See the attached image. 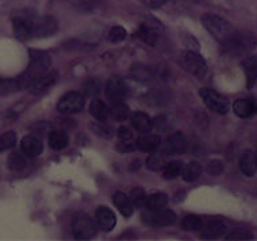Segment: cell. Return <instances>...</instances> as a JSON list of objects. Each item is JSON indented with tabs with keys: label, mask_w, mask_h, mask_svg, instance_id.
I'll return each mask as SVG.
<instances>
[{
	"label": "cell",
	"mask_w": 257,
	"mask_h": 241,
	"mask_svg": "<svg viewBox=\"0 0 257 241\" xmlns=\"http://www.w3.org/2000/svg\"><path fill=\"white\" fill-rule=\"evenodd\" d=\"M200 21H202L204 29L222 46H225L227 49H238L244 45L245 40L241 37V34L235 32L234 27L221 17L208 13L203 14Z\"/></svg>",
	"instance_id": "obj_1"
},
{
	"label": "cell",
	"mask_w": 257,
	"mask_h": 241,
	"mask_svg": "<svg viewBox=\"0 0 257 241\" xmlns=\"http://www.w3.org/2000/svg\"><path fill=\"white\" fill-rule=\"evenodd\" d=\"M50 56L42 50H30V64L22 75L18 77L21 88H27L33 81L49 72Z\"/></svg>",
	"instance_id": "obj_2"
},
{
	"label": "cell",
	"mask_w": 257,
	"mask_h": 241,
	"mask_svg": "<svg viewBox=\"0 0 257 241\" xmlns=\"http://www.w3.org/2000/svg\"><path fill=\"white\" fill-rule=\"evenodd\" d=\"M36 14L30 10H21L14 14L13 29L17 38L22 41L31 40L33 37V21Z\"/></svg>",
	"instance_id": "obj_3"
},
{
	"label": "cell",
	"mask_w": 257,
	"mask_h": 241,
	"mask_svg": "<svg viewBox=\"0 0 257 241\" xmlns=\"http://www.w3.org/2000/svg\"><path fill=\"white\" fill-rule=\"evenodd\" d=\"M98 223L93 221L89 215L87 214H77L72 222V232L73 236L77 240H89L92 237L96 236L98 232Z\"/></svg>",
	"instance_id": "obj_4"
},
{
	"label": "cell",
	"mask_w": 257,
	"mask_h": 241,
	"mask_svg": "<svg viewBox=\"0 0 257 241\" xmlns=\"http://www.w3.org/2000/svg\"><path fill=\"white\" fill-rule=\"evenodd\" d=\"M180 63H182L183 68L188 73H191L192 76L198 77V79H204V77L207 76V64H206L204 58L199 53H195V52H184L182 54V57H180Z\"/></svg>",
	"instance_id": "obj_5"
},
{
	"label": "cell",
	"mask_w": 257,
	"mask_h": 241,
	"mask_svg": "<svg viewBox=\"0 0 257 241\" xmlns=\"http://www.w3.org/2000/svg\"><path fill=\"white\" fill-rule=\"evenodd\" d=\"M142 221L148 226H171L176 221V214L172 210L161 209V210H148L142 214Z\"/></svg>",
	"instance_id": "obj_6"
},
{
	"label": "cell",
	"mask_w": 257,
	"mask_h": 241,
	"mask_svg": "<svg viewBox=\"0 0 257 241\" xmlns=\"http://www.w3.org/2000/svg\"><path fill=\"white\" fill-rule=\"evenodd\" d=\"M199 95L203 103L210 110L218 114H226L230 110V103L225 96H222L211 88H200Z\"/></svg>",
	"instance_id": "obj_7"
},
{
	"label": "cell",
	"mask_w": 257,
	"mask_h": 241,
	"mask_svg": "<svg viewBox=\"0 0 257 241\" xmlns=\"http://www.w3.org/2000/svg\"><path fill=\"white\" fill-rule=\"evenodd\" d=\"M163 25L156 18H149L142 23L140 29L136 33V36L141 41H144L148 45H156L159 40L160 34L163 32Z\"/></svg>",
	"instance_id": "obj_8"
},
{
	"label": "cell",
	"mask_w": 257,
	"mask_h": 241,
	"mask_svg": "<svg viewBox=\"0 0 257 241\" xmlns=\"http://www.w3.org/2000/svg\"><path fill=\"white\" fill-rule=\"evenodd\" d=\"M84 96L79 92H68L57 103V110L61 114H76L84 108Z\"/></svg>",
	"instance_id": "obj_9"
},
{
	"label": "cell",
	"mask_w": 257,
	"mask_h": 241,
	"mask_svg": "<svg viewBox=\"0 0 257 241\" xmlns=\"http://www.w3.org/2000/svg\"><path fill=\"white\" fill-rule=\"evenodd\" d=\"M127 94V88L122 77L119 76H111L106 84V96L111 103L123 102Z\"/></svg>",
	"instance_id": "obj_10"
},
{
	"label": "cell",
	"mask_w": 257,
	"mask_h": 241,
	"mask_svg": "<svg viewBox=\"0 0 257 241\" xmlns=\"http://www.w3.org/2000/svg\"><path fill=\"white\" fill-rule=\"evenodd\" d=\"M57 32V23L52 17H34L33 21V37H49Z\"/></svg>",
	"instance_id": "obj_11"
},
{
	"label": "cell",
	"mask_w": 257,
	"mask_h": 241,
	"mask_svg": "<svg viewBox=\"0 0 257 241\" xmlns=\"http://www.w3.org/2000/svg\"><path fill=\"white\" fill-rule=\"evenodd\" d=\"M95 218H96L99 229H102L104 232H111L112 229L115 228L116 217L110 207L99 206L96 211H95Z\"/></svg>",
	"instance_id": "obj_12"
},
{
	"label": "cell",
	"mask_w": 257,
	"mask_h": 241,
	"mask_svg": "<svg viewBox=\"0 0 257 241\" xmlns=\"http://www.w3.org/2000/svg\"><path fill=\"white\" fill-rule=\"evenodd\" d=\"M186 148L187 140L184 137V134L180 133V132H176L167 140V143L164 145V153L165 155H171V156L182 155V153L186 152Z\"/></svg>",
	"instance_id": "obj_13"
},
{
	"label": "cell",
	"mask_w": 257,
	"mask_h": 241,
	"mask_svg": "<svg viewBox=\"0 0 257 241\" xmlns=\"http://www.w3.org/2000/svg\"><path fill=\"white\" fill-rule=\"evenodd\" d=\"M56 80H57V72H46L45 75H42V76L33 81L26 89L30 94H41V92H44L45 89L49 88L50 85H53Z\"/></svg>",
	"instance_id": "obj_14"
},
{
	"label": "cell",
	"mask_w": 257,
	"mask_h": 241,
	"mask_svg": "<svg viewBox=\"0 0 257 241\" xmlns=\"http://www.w3.org/2000/svg\"><path fill=\"white\" fill-rule=\"evenodd\" d=\"M226 233V225L221 219H211L202 228V238L215 240Z\"/></svg>",
	"instance_id": "obj_15"
},
{
	"label": "cell",
	"mask_w": 257,
	"mask_h": 241,
	"mask_svg": "<svg viewBox=\"0 0 257 241\" xmlns=\"http://www.w3.org/2000/svg\"><path fill=\"white\" fill-rule=\"evenodd\" d=\"M21 149L27 157H37L44 151V145L34 136H26L21 143Z\"/></svg>",
	"instance_id": "obj_16"
},
{
	"label": "cell",
	"mask_w": 257,
	"mask_h": 241,
	"mask_svg": "<svg viewBox=\"0 0 257 241\" xmlns=\"http://www.w3.org/2000/svg\"><path fill=\"white\" fill-rule=\"evenodd\" d=\"M239 168L245 176H253L257 171V155L253 151H245L239 157Z\"/></svg>",
	"instance_id": "obj_17"
},
{
	"label": "cell",
	"mask_w": 257,
	"mask_h": 241,
	"mask_svg": "<svg viewBox=\"0 0 257 241\" xmlns=\"http://www.w3.org/2000/svg\"><path fill=\"white\" fill-rule=\"evenodd\" d=\"M233 110L239 118H250L254 112H257V106L250 99H238L233 104Z\"/></svg>",
	"instance_id": "obj_18"
},
{
	"label": "cell",
	"mask_w": 257,
	"mask_h": 241,
	"mask_svg": "<svg viewBox=\"0 0 257 241\" xmlns=\"http://www.w3.org/2000/svg\"><path fill=\"white\" fill-rule=\"evenodd\" d=\"M245 76H246V85L252 88L257 81V56H249L242 61Z\"/></svg>",
	"instance_id": "obj_19"
},
{
	"label": "cell",
	"mask_w": 257,
	"mask_h": 241,
	"mask_svg": "<svg viewBox=\"0 0 257 241\" xmlns=\"http://www.w3.org/2000/svg\"><path fill=\"white\" fill-rule=\"evenodd\" d=\"M161 144V139L159 136H153V134H145L137 139L136 147L141 151V152H156L157 148Z\"/></svg>",
	"instance_id": "obj_20"
},
{
	"label": "cell",
	"mask_w": 257,
	"mask_h": 241,
	"mask_svg": "<svg viewBox=\"0 0 257 241\" xmlns=\"http://www.w3.org/2000/svg\"><path fill=\"white\" fill-rule=\"evenodd\" d=\"M112 201H114V205L116 206V209L120 211V214H123L124 217H130V215L133 214V201L126 194L120 191L115 192L114 197H112Z\"/></svg>",
	"instance_id": "obj_21"
},
{
	"label": "cell",
	"mask_w": 257,
	"mask_h": 241,
	"mask_svg": "<svg viewBox=\"0 0 257 241\" xmlns=\"http://www.w3.org/2000/svg\"><path fill=\"white\" fill-rule=\"evenodd\" d=\"M132 125L140 133H149L153 128L151 116L148 115L147 112L142 111L134 112L133 116H132Z\"/></svg>",
	"instance_id": "obj_22"
},
{
	"label": "cell",
	"mask_w": 257,
	"mask_h": 241,
	"mask_svg": "<svg viewBox=\"0 0 257 241\" xmlns=\"http://www.w3.org/2000/svg\"><path fill=\"white\" fill-rule=\"evenodd\" d=\"M89 112L99 122H104L110 116V110H108V107H107L102 100H99V99H95V100L91 102V104H89Z\"/></svg>",
	"instance_id": "obj_23"
},
{
	"label": "cell",
	"mask_w": 257,
	"mask_h": 241,
	"mask_svg": "<svg viewBox=\"0 0 257 241\" xmlns=\"http://www.w3.org/2000/svg\"><path fill=\"white\" fill-rule=\"evenodd\" d=\"M200 175H202V165H200L199 163H196V161H191V163H188L186 167H183L182 176L186 182H188V183L195 182Z\"/></svg>",
	"instance_id": "obj_24"
},
{
	"label": "cell",
	"mask_w": 257,
	"mask_h": 241,
	"mask_svg": "<svg viewBox=\"0 0 257 241\" xmlns=\"http://www.w3.org/2000/svg\"><path fill=\"white\" fill-rule=\"evenodd\" d=\"M167 205H168V197L163 192H157V194H153L151 197H147V201H145V207L148 210L165 209Z\"/></svg>",
	"instance_id": "obj_25"
},
{
	"label": "cell",
	"mask_w": 257,
	"mask_h": 241,
	"mask_svg": "<svg viewBox=\"0 0 257 241\" xmlns=\"http://www.w3.org/2000/svg\"><path fill=\"white\" fill-rule=\"evenodd\" d=\"M68 145V136L61 130H53L49 134V147L54 151H61Z\"/></svg>",
	"instance_id": "obj_26"
},
{
	"label": "cell",
	"mask_w": 257,
	"mask_h": 241,
	"mask_svg": "<svg viewBox=\"0 0 257 241\" xmlns=\"http://www.w3.org/2000/svg\"><path fill=\"white\" fill-rule=\"evenodd\" d=\"M128 115H130V110L123 102L112 103L110 108V116L112 119L116 122H122V120L127 119Z\"/></svg>",
	"instance_id": "obj_27"
},
{
	"label": "cell",
	"mask_w": 257,
	"mask_h": 241,
	"mask_svg": "<svg viewBox=\"0 0 257 241\" xmlns=\"http://www.w3.org/2000/svg\"><path fill=\"white\" fill-rule=\"evenodd\" d=\"M26 155L25 153L13 152L9 156V167L11 171H22L26 168L27 161Z\"/></svg>",
	"instance_id": "obj_28"
},
{
	"label": "cell",
	"mask_w": 257,
	"mask_h": 241,
	"mask_svg": "<svg viewBox=\"0 0 257 241\" xmlns=\"http://www.w3.org/2000/svg\"><path fill=\"white\" fill-rule=\"evenodd\" d=\"M204 226L203 219L196 215H187L182 221V228L188 232H196V230H202Z\"/></svg>",
	"instance_id": "obj_29"
},
{
	"label": "cell",
	"mask_w": 257,
	"mask_h": 241,
	"mask_svg": "<svg viewBox=\"0 0 257 241\" xmlns=\"http://www.w3.org/2000/svg\"><path fill=\"white\" fill-rule=\"evenodd\" d=\"M21 89L18 79H0V96L14 94Z\"/></svg>",
	"instance_id": "obj_30"
},
{
	"label": "cell",
	"mask_w": 257,
	"mask_h": 241,
	"mask_svg": "<svg viewBox=\"0 0 257 241\" xmlns=\"http://www.w3.org/2000/svg\"><path fill=\"white\" fill-rule=\"evenodd\" d=\"M182 170L183 167L179 161H171L168 164H165V167L163 168V176L171 180V179L178 178L179 175L182 174Z\"/></svg>",
	"instance_id": "obj_31"
},
{
	"label": "cell",
	"mask_w": 257,
	"mask_h": 241,
	"mask_svg": "<svg viewBox=\"0 0 257 241\" xmlns=\"http://www.w3.org/2000/svg\"><path fill=\"white\" fill-rule=\"evenodd\" d=\"M15 144H17V134L14 132H7V133L2 134L0 136V152L11 149L13 147H15Z\"/></svg>",
	"instance_id": "obj_32"
},
{
	"label": "cell",
	"mask_w": 257,
	"mask_h": 241,
	"mask_svg": "<svg viewBox=\"0 0 257 241\" xmlns=\"http://www.w3.org/2000/svg\"><path fill=\"white\" fill-rule=\"evenodd\" d=\"M147 165L148 168L152 171L163 170L165 167L164 157H163V155H160V153H153V155H151V156L148 157Z\"/></svg>",
	"instance_id": "obj_33"
},
{
	"label": "cell",
	"mask_w": 257,
	"mask_h": 241,
	"mask_svg": "<svg viewBox=\"0 0 257 241\" xmlns=\"http://www.w3.org/2000/svg\"><path fill=\"white\" fill-rule=\"evenodd\" d=\"M126 36H127V33H126V30H124L123 27L115 26L112 27L110 30V33H108V41L112 42V44H119V42L124 41Z\"/></svg>",
	"instance_id": "obj_34"
},
{
	"label": "cell",
	"mask_w": 257,
	"mask_h": 241,
	"mask_svg": "<svg viewBox=\"0 0 257 241\" xmlns=\"http://www.w3.org/2000/svg\"><path fill=\"white\" fill-rule=\"evenodd\" d=\"M252 232L244 228L234 229V230L229 233V236L226 237V240H252Z\"/></svg>",
	"instance_id": "obj_35"
},
{
	"label": "cell",
	"mask_w": 257,
	"mask_h": 241,
	"mask_svg": "<svg viewBox=\"0 0 257 241\" xmlns=\"http://www.w3.org/2000/svg\"><path fill=\"white\" fill-rule=\"evenodd\" d=\"M84 89L85 94L88 96H96L100 92V81L96 80V79H89V80L85 81Z\"/></svg>",
	"instance_id": "obj_36"
},
{
	"label": "cell",
	"mask_w": 257,
	"mask_h": 241,
	"mask_svg": "<svg viewBox=\"0 0 257 241\" xmlns=\"http://www.w3.org/2000/svg\"><path fill=\"white\" fill-rule=\"evenodd\" d=\"M223 171V164L218 160H211L207 165V172L210 175H219Z\"/></svg>",
	"instance_id": "obj_37"
},
{
	"label": "cell",
	"mask_w": 257,
	"mask_h": 241,
	"mask_svg": "<svg viewBox=\"0 0 257 241\" xmlns=\"http://www.w3.org/2000/svg\"><path fill=\"white\" fill-rule=\"evenodd\" d=\"M132 201L133 203H136L137 206H145V201H147V197H145V194L142 190L140 188H136L132 194Z\"/></svg>",
	"instance_id": "obj_38"
},
{
	"label": "cell",
	"mask_w": 257,
	"mask_h": 241,
	"mask_svg": "<svg viewBox=\"0 0 257 241\" xmlns=\"http://www.w3.org/2000/svg\"><path fill=\"white\" fill-rule=\"evenodd\" d=\"M118 139H119V141H132V139H133V133H132V130L128 129V128L122 126V128H119V130H118Z\"/></svg>",
	"instance_id": "obj_39"
},
{
	"label": "cell",
	"mask_w": 257,
	"mask_h": 241,
	"mask_svg": "<svg viewBox=\"0 0 257 241\" xmlns=\"http://www.w3.org/2000/svg\"><path fill=\"white\" fill-rule=\"evenodd\" d=\"M141 2L151 9H159L165 3V0H141Z\"/></svg>",
	"instance_id": "obj_40"
},
{
	"label": "cell",
	"mask_w": 257,
	"mask_h": 241,
	"mask_svg": "<svg viewBox=\"0 0 257 241\" xmlns=\"http://www.w3.org/2000/svg\"><path fill=\"white\" fill-rule=\"evenodd\" d=\"M256 155H257V151H256Z\"/></svg>",
	"instance_id": "obj_41"
}]
</instances>
